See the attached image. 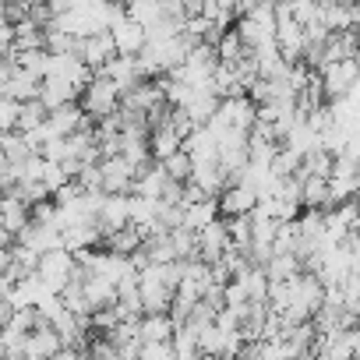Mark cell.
I'll list each match as a JSON object with an SVG mask.
<instances>
[{
  "label": "cell",
  "instance_id": "6da1fadb",
  "mask_svg": "<svg viewBox=\"0 0 360 360\" xmlns=\"http://www.w3.org/2000/svg\"><path fill=\"white\" fill-rule=\"evenodd\" d=\"M82 110L92 117V120H99V117H106V113H113L117 110V103H120V92H117V85L103 75V71H92V78L82 85Z\"/></svg>",
  "mask_w": 360,
  "mask_h": 360
},
{
  "label": "cell",
  "instance_id": "7a4b0ae2",
  "mask_svg": "<svg viewBox=\"0 0 360 360\" xmlns=\"http://www.w3.org/2000/svg\"><path fill=\"white\" fill-rule=\"evenodd\" d=\"M36 276L43 279L46 290L60 293L64 283L75 276V251H68V248H50V251H43L39 262H36Z\"/></svg>",
  "mask_w": 360,
  "mask_h": 360
},
{
  "label": "cell",
  "instance_id": "3957f363",
  "mask_svg": "<svg viewBox=\"0 0 360 360\" xmlns=\"http://www.w3.org/2000/svg\"><path fill=\"white\" fill-rule=\"evenodd\" d=\"M318 78H321V96L325 99H335V96L349 92L356 85V57H339V60L321 64Z\"/></svg>",
  "mask_w": 360,
  "mask_h": 360
},
{
  "label": "cell",
  "instance_id": "277c9868",
  "mask_svg": "<svg viewBox=\"0 0 360 360\" xmlns=\"http://www.w3.org/2000/svg\"><path fill=\"white\" fill-rule=\"evenodd\" d=\"M258 202V191L251 184H244V180H230V184H223V191L216 195V209L219 216H248Z\"/></svg>",
  "mask_w": 360,
  "mask_h": 360
},
{
  "label": "cell",
  "instance_id": "5b68a950",
  "mask_svg": "<svg viewBox=\"0 0 360 360\" xmlns=\"http://www.w3.org/2000/svg\"><path fill=\"white\" fill-rule=\"evenodd\" d=\"M71 53L85 64V68H92V71H99L117 50H113V39H110V29L106 32H92V36H82V39H75V46H71Z\"/></svg>",
  "mask_w": 360,
  "mask_h": 360
},
{
  "label": "cell",
  "instance_id": "8992f818",
  "mask_svg": "<svg viewBox=\"0 0 360 360\" xmlns=\"http://www.w3.org/2000/svg\"><path fill=\"white\" fill-rule=\"evenodd\" d=\"M46 131L50 134H71V131H78V127H85V124H96L82 106H78V99H71V103H60V106H53V110H46Z\"/></svg>",
  "mask_w": 360,
  "mask_h": 360
},
{
  "label": "cell",
  "instance_id": "52a82bcc",
  "mask_svg": "<svg viewBox=\"0 0 360 360\" xmlns=\"http://www.w3.org/2000/svg\"><path fill=\"white\" fill-rule=\"evenodd\" d=\"M195 248H198V258L202 262H219V255L230 248V237H226V223L216 216L212 223H205L202 230H195Z\"/></svg>",
  "mask_w": 360,
  "mask_h": 360
},
{
  "label": "cell",
  "instance_id": "ba28073f",
  "mask_svg": "<svg viewBox=\"0 0 360 360\" xmlns=\"http://www.w3.org/2000/svg\"><path fill=\"white\" fill-rule=\"evenodd\" d=\"M99 173H103V191H131V180L138 173V166H131L120 152L117 155H106L99 159Z\"/></svg>",
  "mask_w": 360,
  "mask_h": 360
},
{
  "label": "cell",
  "instance_id": "9c48e42d",
  "mask_svg": "<svg viewBox=\"0 0 360 360\" xmlns=\"http://www.w3.org/2000/svg\"><path fill=\"white\" fill-rule=\"evenodd\" d=\"M0 223H4V230H8L11 237L29 223V202H25L15 188H4V191H0Z\"/></svg>",
  "mask_w": 360,
  "mask_h": 360
},
{
  "label": "cell",
  "instance_id": "30bf717a",
  "mask_svg": "<svg viewBox=\"0 0 360 360\" xmlns=\"http://www.w3.org/2000/svg\"><path fill=\"white\" fill-rule=\"evenodd\" d=\"M110 39H113L117 53H138L145 46V25L124 15L117 25H110Z\"/></svg>",
  "mask_w": 360,
  "mask_h": 360
},
{
  "label": "cell",
  "instance_id": "8fae6325",
  "mask_svg": "<svg viewBox=\"0 0 360 360\" xmlns=\"http://www.w3.org/2000/svg\"><path fill=\"white\" fill-rule=\"evenodd\" d=\"M145 141H148V155H152V159H166L169 152L180 148V141H184V138H180V131H176L169 120H159V124L148 127Z\"/></svg>",
  "mask_w": 360,
  "mask_h": 360
},
{
  "label": "cell",
  "instance_id": "7c38bea8",
  "mask_svg": "<svg viewBox=\"0 0 360 360\" xmlns=\"http://www.w3.org/2000/svg\"><path fill=\"white\" fill-rule=\"evenodd\" d=\"M36 99H39L46 110H53V106H60V103L78 99V89H75L68 78H60V75H43V78H39V92H36Z\"/></svg>",
  "mask_w": 360,
  "mask_h": 360
},
{
  "label": "cell",
  "instance_id": "4fadbf2b",
  "mask_svg": "<svg viewBox=\"0 0 360 360\" xmlns=\"http://www.w3.org/2000/svg\"><path fill=\"white\" fill-rule=\"evenodd\" d=\"M321 25L328 32H342V29H356V4H346V0H325L321 4Z\"/></svg>",
  "mask_w": 360,
  "mask_h": 360
},
{
  "label": "cell",
  "instance_id": "5bb4252c",
  "mask_svg": "<svg viewBox=\"0 0 360 360\" xmlns=\"http://www.w3.org/2000/svg\"><path fill=\"white\" fill-rule=\"evenodd\" d=\"M57 349H60V335L53 332V325H36L25 332L22 356H57Z\"/></svg>",
  "mask_w": 360,
  "mask_h": 360
},
{
  "label": "cell",
  "instance_id": "9a60e30c",
  "mask_svg": "<svg viewBox=\"0 0 360 360\" xmlns=\"http://www.w3.org/2000/svg\"><path fill=\"white\" fill-rule=\"evenodd\" d=\"M188 180H195L205 195H219L230 176H226V169L219 166V159H205V162H191V176H188Z\"/></svg>",
  "mask_w": 360,
  "mask_h": 360
},
{
  "label": "cell",
  "instance_id": "2e32d148",
  "mask_svg": "<svg viewBox=\"0 0 360 360\" xmlns=\"http://www.w3.org/2000/svg\"><path fill=\"white\" fill-rule=\"evenodd\" d=\"M36 92H39V75L22 71V68H11L8 85H4V96H11L15 103H25V99H36Z\"/></svg>",
  "mask_w": 360,
  "mask_h": 360
},
{
  "label": "cell",
  "instance_id": "e0dca14e",
  "mask_svg": "<svg viewBox=\"0 0 360 360\" xmlns=\"http://www.w3.org/2000/svg\"><path fill=\"white\" fill-rule=\"evenodd\" d=\"M219 216V209H216V195H205V198H198V202H191V205H184V223L180 226H188V230H202L205 223H212Z\"/></svg>",
  "mask_w": 360,
  "mask_h": 360
},
{
  "label": "cell",
  "instance_id": "ac0fdd59",
  "mask_svg": "<svg viewBox=\"0 0 360 360\" xmlns=\"http://www.w3.org/2000/svg\"><path fill=\"white\" fill-rule=\"evenodd\" d=\"M226 335H230V332H223L216 321L202 325L198 335H195V342H198V356H219L223 346H226Z\"/></svg>",
  "mask_w": 360,
  "mask_h": 360
},
{
  "label": "cell",
  "instance_id": "d6986e66",
  "mask_svg": "<svg viewBox=\"0 0 360 360\" xmlns=\"http://www.w3.org/2000/svg\"><path fill=\"white\" fill-rule=\"evenodd\" d=\"M248 53V46L240 43V36H237V29L230 25L219 39H216V60H223V64H233V60H240Z\"/></svg>",
  "mask_w": 360,
  "mask_h": 360
},
{
  "label": "cell",
  "instance_id": "ffe728a7",
  "mask_svg": "<svg viewBox=\"0 0 360 360\" xmlns=\"http://www.w3.org/2000/svg\"><path fill=\"white\" fill-rule=\"evenodd\" d=\"M46 120V106L39 99H25L18 103V120H15V131H32Z\"/></svg>",
  "mask_w": 360,
  "mask_h": 360
},
{
  "label": "cell",
  "instance_id": "44dd1931",
  "mask_svg": "<svg viewBox=\"0 0 360 360\" xmlns=\"http://www.w3.org/2000/svg\"><path fill=\"white\" fill-rule=\"evenodd\" d=\"M162 162V169H166V176L169 180H188L191 176V155L184 152V148H176V152H169L166 159H159Z\"/></svg>",
  "mask_w": 360,
  "mask_h": 360
},
{
  "label": "cell",
  "instance_id": "7402d4cb",
  "mask_svg": "<svg viewBox=\"0 0 360 360\" xmlns=\"http://www.w3.org/2000/svg\"><path fill=\"white\" fill-rule=\"evenodd\" d=\"M68 180H71V176L64 173V166H60L57 159H43V184H46L50 195H53L60 184H68Z\"/></svg>",
  "mask_w": 360,
  "mask_h": 360
},
{
  "label": "cell",
  "instance_id": "603a6c76",
  "mask_svg": "<svg viewBox=\"0 0 360 360\" xmlns=\"http://www.w3.org/2000/svg\"><path fill=\"white\" fill-rule=\"evenodd\" d=\"M18 120V103L11 96H0V131H15Z\"/></svg>",
  "mask_w": 360,
  "mask_h": 360
},
{
  "label": "cell",
  "instance_id": "cb8c5ba5",
  "mask_svg": "<svg viewBox=\"0 0 360 360\" xmlns=\"http://www.w3.org/2000/svg\"><path fill=\"white\" fill-rule=\"evenodd\" d=\"M244 300H248V293H244L240 279H226V283H223V304H230V307H240Z\"/></svg>",
  "mask_w": 360,
  "mask_h": 360
},
{
  "label": "cell",
  "instance_id": "d4e9b609",
  "mask_svg": "<svg viewBox=\"0 0 360 360\" xmlns=\"http://www.w3.org/2000/svg\"><path fill=\"white\" fill-rule=\"evenodd\" d=\"M8 265H11V248L0 244V272H8Z\"/></svg>",
  "mask_w": 360,
  "mask_h": 360
},
{
  "label": "cell",
  "instance_id": "484cf974",
  "mask_svg": "<svg viewBox=\"0 0 360 360\" xmlns=\"http://www.w3.org/2000/svg\"><path fill=\"white\" fill-rule=\"evenodd\" d=\"M110 4H120V8H127V4H131V0H110Z\"/></svg>",
  "mask_w": 360,
  "mask_h": 360
},
{
  "label": "cell",
  "instance_id": "4316f807",
  "mask_svg": "<svg viewBox=\"0 0 360 360\" xmlns=\"http://www.w3.org/2000/svg\"><path fill=\"white\" fill-rule=\"evenodd\" d=\"M318 4H325V0H318Z\"/></svg>",
  "mask_w": 360,
  "mask_h": 360
}]
</instances>
